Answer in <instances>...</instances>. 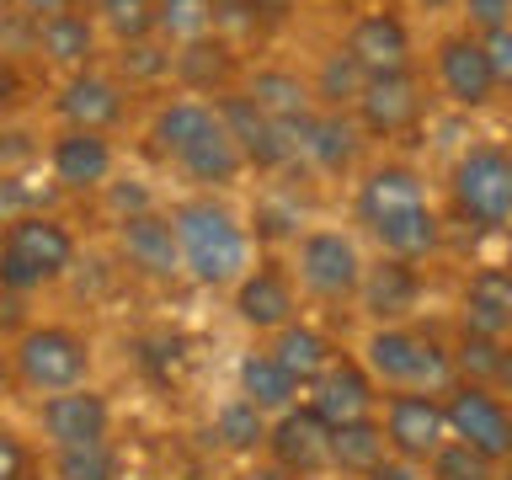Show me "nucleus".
<instances>
[{"label": "nucleus", "mask_w": 512, "mask_h": 480, "mask_svg": "<svg viewBox=\"0 0 512 480\" xmlns=\"http://www.w3.org/2000/svg\"><path fill=\"white\" fill-rule=\"evenodd\" d=\"M171 230L182 267L203 288H230L251 272V235L224 203L214 198H187L171 208Z\"/></svg>", "instance_id": "nucleus-1"}, {"label": "nucleus", "mask_w": 512, "mask_h": 480, "mask_svg": "<svg viewBox=\"0 0 512 480\" xmlns=\"http://www.w3.org/2000/svg\"><path fill=\"white\" fill-rule=\"evenodd\" d=\"M448 203L470 230L507 235L512 230V150L496 139L464 144L448 166Z\"/></svg>", "instance_id": "nucleus-2"}, {"label": "nucleus", "mask_w": 512, "mask_h": 480, "mask_svg": "<svg viewBox=\"0 0 512 480\" xmlns=\"http://www.w3.org/2000/svg\"><path fill=\"white\" fill-rule=\"evenodd\" d=\"M363 368L384 390H416V395H443L454 384V358L443 342H432L416 326H374L363 342Z\"/></svg>", "instance_id": "nucleus-3"}, {"label": "nucleus", "mask_w": 512, "mask_h": 480, "mask_svg": "<svg viewBox=\"0 0 512 480\" xmlns=\"http://www.w3.org/2000/svg\"><path fill=\"white\" fill-rule=\"evenodd\" d=\"M70 262H75V235L64 219L22 214L0 235V288H11V294H27V288L64 278Z\"/></svg>", "instance_id": "nucleus-4"}, {"label": "nucleus", "mask_w": 512, "mask_h": 480, "mask_svg": "<svg viewBox=\"0 0 512 480\" xmlns=\"http://www.w3.org/2000/svg\"><path fill=\"white\" fill-rule=\"evenodd\" d=\"M443 416L454 443H464L486 464H512V406L496 390L454 379L443 390Z\"/></svg>", "instance_id": "nucleus-5"}, {"label": "nucleus", "mask_w": 512, "mask_h": 480, "mask_svg": "<svg viewBox=\"0 0 512 480\" xmlns=\"http://www.w3.org/2000/svg\"><path fill=\"white\" fill-rule=\"evenodd\" d=\"M86 368H91V347L70 326H27L22 342H16V379L38 395L86 384Z\"/></svg>", "instance_id": "nucleus-6"}, {"label": "nucleus", "mask_w": 512, "mask_h": 480, "mask_svg": "<svg viewBox=\"0 0 512 480\" xmlns=\"http://www.w3.org/2000/svg\"><path fill=\"white\" fill-rule=\"evenodd\" d=\"M432 86H438L443 102H454L459 112H480L496 102V75H491V59L480 48L475 32H443L432 43Z\"/></svg>", "instance_id": "nucleus-7"}, {"label": "nucleus", "mask_w": 512, "mask_h": 480, "mask_svg": "<svg viewBox=\"0 0 512 480\" xmlns=\"http://www.w3.org/2000/svg\"><path fill=\"white\" fill-rule=\"evenodd\" d=\"M427 118V86L416 70H395V75H368L358 102H352V123L374 139H400Z\"/></svg>", "instance_id": "nucleus-8"}, {"label": "nucleus", "mask_w": 512, "mask_h": 480, "mask_svg": "<svg viewBox=\"0 0 512 480\" xmlns=\"http://www.w3.org/2000/svg\"><path fill=\"white\" fill-rule=\"evenodd\" d=\"M384 443H390L395 459L411 464H432L448 438V416H443V395H416V390H395L384 400Z\"/></svg>", "instance_id": "nucleus-9"}, {"label": "nucleus", "mask_w": 512, "mask_h": 480, "mask_svg": "<svg viewBox=\"0 0 512 480\" xmlns=\"http://www.w3.org/2000/svg\"><path fill=\"white\" fill-rule=\"evenodd\" d=\"M299 283L326 304H342V299L358 294L363 256H358V246H352V235H342V230L299 235Z\"/></svg>", "instance_id": "nucleus-10"}, {"label": "nucleus", "mask_w": 512, "mask_h": 480, "mask_svg": "<svg viewBox=\"0 0 512 480\" xmlns=\"http://www.w3.org/2000/svg\"><path fill=\"white\" fill-rule=\"evenodd\" d=\"M214 118H219L224 134L235 139V150H240V160H246V166H256V171H283L288 160H294V144L283 139V128L272 123V118H262V112L246 102V91H224L219 107H214Z\"/></svg>", "instance_id": "nucleus-11"}, {"label": "nucleus", "mask_w": 512, "mask_h": 480, "mask_svg": "<svg viewBox=\"0 0 512 480\" xmlns=\"http://www.w3.org/2000/svg\"><path fill=\"white\" fill-rule=\"evenodd\" d=\"M342 48L352 54L363 75H395V70H416V48H411V27L395 11H363L347 27Z\"/></svg>", "instance_id": "nucleus-12"}, {"label": "nucleus", "mask_w": 512, "mask_h": 480, "mask_svg": "<svg viewBox=\"0 0 512 480\" xmlns=\"http://www.w3.org/2000/svg\"><path fill=\"white\" fill-rule=\"evenodd\" d=\"M422 203H432L427 198V176L416 166H406V160H384V166L363 171L358 198H352V214H358L363 230H374V224L406 214V208H422Z\"/></svg>", "instance_id": "nucleus-13"}, {"label": "nucleus", "mask_w": 512, "mask_h": 480, "mask_svg": "<svg viewBox=\"0 0 512 480\" xmlns=\"http://www.w3.org/2000/svg\"><path fill=\"white\" fill-rule=\"evenodd\" d=\"M272 464H283L288 475H320L331 470V422H320L310 406H288L278 422L267 427Z\"/></svg>", "instance_id": "nucleus-14"}, {"label": "nucleus", "mask_w": 512, "mask_h": 480, "mask_svg": "<svg viewBox=\"0 0 512 480\" xmlns=\"http://www.w3.org/2000/svg\"><path fill=\"white\" fill-rule=\"evenodd\" d=\"M118 246H123V262L134 272H144V278H155V283H171L176 272H182V251H176L171 214L144 208V214L118 219Z\"/></svg>", "instance_id": "nucleus-15"}, {"label": "nucleus", "mask_w": 512, "mask_h": 480, "mask_svg": "<svg viewBox=\"0 0 512 480\" xmlns=\"http://www.w3.org/2000/svg\"><path fill=\"white\" fill-rule=\"evenodd\" d=\"M459 331L507 342L512 331V267H475L459 294Z\"/></svg>", "instance_id": "nucleus-16"}, {"label": "nucleus", "mask_w": 512, "mask_h": 480, "mask_svg": "<svg viewBox=\"0 0 512 480\" xmlns=\"http://www.w3.org/2000/svg\"><path fill=\"white\" fill-rule=\"evenodd\" d=\"M59 118L70 123V128H86V134H112V128L123 123V112H128V102H123V86L112 75H102V70H80V75H70L59 86Z\"/></svg>", "instance_id": "nucleus-17"}, {"label": "nucleus", "mask_w": 512, "mask_h": 480, "mask_svg": "<svg viewBox=\"0 0 512 480\" xmlns=\"http://www.w3.org/2000/svg\"><path fill=\"white\" fill-rule=\"evenodd\" d=\"M112 427V406L86 384L59 390L43 400V432L54 438V448H86V443H107Z\"/></svg>", "instance_id": "nucleus-18"}, {"label": "nucleus", "mask_w": 512, "mask_h": 480, "mask_svg": "<svg viewBox=\"0 0 512 480\" xmlns=\"http://www.w3.org/2000/svg\"><path fill=\"white\" fill-rule=\"evenodd\" d=\"M246 102L262 112V118L278 123L288 144H299L304 123H310V112H315L310 80H299L294 70H283V64H267V70H256L246 80Z\"/></svg>", "instance_id": "nucleus-19"}, {"label": "nucleus", "mask_w": 512, "mask_h": 480, "mask_svg": "<svg viewBox=\"0 0 512 480\" xmlns=\"http://www.w3.org/2000/svg\"><path fill=\"white\" fill-rule=\"evenodd\" d=\"M112 166H118V155H112L107 134H86V128H64V134L54 139V150H48V171H54V182L64 192L107 187Z\"/></svg>", "instance_id": "nucleus-20"}, {"label": "nucleus", "mask_w": 512, "mask_h": 480, "mask_svg": "<svg viewBox=\"0 0 512 480\" xmlns=\"http://www.w3.org/2000/svg\"><path fill=\"white\" fill-rule=\"evenodd\" d=\"M358 299L379 326H406L416 304H422V272L411 262H395V256H379L374 267H363Z\"/></svg>", "instance_id": "nucleus-21"}, {"label": "nucleus", "mask_w": 512, "mask_h": 480, "mask_svg": "<svg viewBox=\"0 0 512 480\" xmlns=\"http://www.w3.org/2000/svg\"><path fill=\"white\" fill-rule=\"evenodd\" d=\"M310 411L331 427L374 416V379H368V368L352 363V358H336L326 374L310 384Z\"/></svg>", "instance_id": "nucleus-22"}, {"label": "nucleus", "mask_w": 512, "mask_h": 480, "mask_svg": "<svg viewBox=\"0 0 512 480\" xmlns=\"http://www.w3.org/2000/svg\"><path fill=\"white\" fill-rule=\"evenodd\" d=\"M358 150H363V128L352 123V112H326V107L310 112V123H304V134L294 144V155H304L315 171H326V176L352 171Z\"/></svg>", "instance_id": "nucleus-23"}, {"label": "nucleus", "mask_w": 512, "mask_h": 480, "mask_svg": "<svg viewBox=\"0 0 512 480\" xmlns=\"http://www.w3.org/2000/svg\"><path fill=\"white\" fill-rule=\"evenodd\" d=\"M299 299H294V283L288 272L278 267H251L246 278L235 283V315L246 320L251 331H283L294 320Z\"/></svg>", "instance_id": "nucleus-24"}, {"label": "nucleus", "mask_w": 512, "mask_h": 480, "mask_svg": "<svg viewBox=\"0 0 512 480\" xmlns=\"http://www.w3.org/2000/svg\"><path fill=\"white\" fill-rule=\"evenodd\" d=\"M32 43H38V54L48 64L80 75V70H91V54H96V22L80 11L43 16V22H32Z\"/></svg>", "instance_id": "nucleus-25"}, {"label": "nucleus", "mask_w": 512, "mask_h": 480, "mask_svg": "<svg viewBox=\"0 0 512 480\" xmlns=\"http://www.w3.org/2000/svg\"><path fill=\"white\" fill-rule=\"evenodd\" d=\"M267 352L278 358V368L299 384V390H310V384L336 363V352H331V342H326V331L299 326V320H288V326L278 331V342H272Z\"/></svg>", "instance_id": "nucleus-26"}, {"label": "nucleus", "mask_w": 512, "mask_h": 480, "mask_svg": "<svg viewBox=\"0 0 512 480\" xmlns=\"http://www.w3.org/2000/svg\"><path fill=\"white\" fill-rule=\"evenodd\" d=\"M176 166H182L198 187H230L240 171H246V160H240V150H235V139L224 134V128L214 123L208 134H198L187 144L182 155H176Z\"/></svg>", "instance_id": "nucleus-27"}, {"label": "nucleus", "mask_w": 512, "mask_h": 480, "mask_svg": "<svg viewBox=\"0 0 512 480\" xmlns=\"http://www.w3.org/2000/svg\"><path fill=\"white\" fill-rule=\"evenodd\" d=\"M294 395H299V384L283 374L272 352H246V358H240V400H251L262 416L267 411L283 416L288 406H294Z\"/></svg>", "instance_id": "nucleus-28"}, {"label": "nucleus", "mask_w": 512, "mask_h": 480, "mask_svg": "<svg viewBox=\"0 0 512 480\" xmlns=\"http://www.w3.org/2000/svg\"><path fill=\"white\" fill-rule=\"evenodd\" d=\"M219 118H214V107L208 102H198V96H176V102H166L155 112V123H150V139H155V150L160 155H182L192 139L198 134H208V128H214Z\"/></svg>", "instance_id": "nucleus-29"}, {"label": "nucleus", "mask_w": 512, "mask_h": 480, "mask_svg": "<svg viewBox=\"0 0 512 480\" xmlns=\"http://www.w3.org/2000/svg\"><path fill=\"white\" fill-rule=\"evenodd\" d=\"M384 459H390V443H384V427L374 422V416L331 427V470L368 475V470H374V464H384Z\"/></svg>", "instance_id": "nucleus-30"}, {"label": "nucleus", "mask_w": 512, "mask_h": 480, "mask_svg": "<svg viewBox=\"0 0 512 480\" xmlns=\"http://www.w3.org/2000/svg\"><path fill=\"white\" fill-rule=\"evenodd\" d=\"M363 70L352 64V54L342 43L331 48V54H320V70L310 80V96H315V107H326V112H352V102H358V91H363Z\"/></svg>", "instance_id": "nucleus-31"}, {"label": "nucleus", "mask_w": 512, "mask_h": 480, "mask_svg": "<svg viewBox=\"0 0 512 480\" xmlns=\"http://www.w3.org/2000/svg\"><path fill=\"white\" fill-rule=\"evenodd\" d=\"M155 38L166 48L214 38V0H155Z\"/></svg>", "instance_id": "nucleus-32"}, {"label": "nucleus", "mask_w": 512, "mask_h": 480, "mask_svg": "<svg viewBox=\"0 0 512 480\" xmlns=\"http://www.w3.org/2000/svg\"><path fill=\"white\" fill-rule=\"evenodd\" d=\"M171 75H182L192 91H214L230 80V43H187V48H176V59H171Z\"/></svg>", "instance_id": "nucleus-33"}, {"label": "nucleus", "mask_w": 512, "mask_h": 480, "mask_svg": "<svg viewBox=\"0 0 512 480\" xmlns=\"http://www.w3.org/2000/svg\"><path fill=\"white\" fill-rule=\"evenodd\" d=\"M214 438L219 448H230V454H256V448L267 443V416L251 406V400H230V406H219L214 416Z\"/></svg>", "instance_id": "nucleus-34"}, {"label": "nucleus", "mask_w": 512, "mask_h": 480, "mask_svg": "<svg viewBox=\"0 0 512 480\" xmlns=\"http://www.w3.org/2000/svg\"><path fill=\"white\" fill-rule=\"evenodd\" d=\"M96 22H102L118 43L150 38L155 32V0H96Z\"/></svg>", "instance_id": "nucleus-35"}, {"label": "nucleus", "mask_w": 512, "mask_h": 480, "mask_svg": "<svg viewBox=\"0 0 512 480\" xmlns=\"http://www.w3.org/2000/svg\"><path fill=\"white\" fill-rule=\"evenodd\" d=\"M54 475H59V480H118V454H112V443L59 448Z\"/></svg>", "instance_id": "nucleus-36"}, {"label": "nucleus", "mask_w": 512, "mask_h": 480, "mask_svg": "<svg viewBox=\"0 0 512 480\" xmlns=\"http://www.w3.org/2000/svg\"><path fill=\"white\" fill-rule=\"evenodd\" d=\"M171 48L155 38H134V43H123V54H118V70L128 75V80H139V86H150V80H166L171 75Z\"/></svg>", "instance_id": "nucleus-37"}, {"label": "nucleus", "mask_w": 512, "mask_h": 480, "mask_svg": "<svg viewBox=\"0 0 512 480\" xmlns=\"http://www.w3.org/2000/svg\"><path fill=\"white\" fill-rule=\"evenodd\" d=\"M432 480H496V464H486L480 454H470L464 443H443L427 464Z\"/></svg>", "instance_id": "nucleus-38"}, {"label": "nucleus", "mask_w": 512, "mask_h": 480, "mask_svg": "<svg viewBox=\"0 0 512 480\" xmlns=\"http://www.w3.org/2000/svg\"><path fill=\"white\" fill-rule=\"evenodd\" d=\"M251 32H262V22H256L251 0H214V38H251Z\"/></svg>", "instance_id": "nucleus-39"}, {"label": "nucleus", "mask_w": 512, "mask_h": 480, "mask_svg": "<svg viewBox=\"0 0 512 480\" xmlns=\"http://www.w3.org/2000/svg\"><path fill=\"white\" fill-rule=\"evenodd\" d=\"M459 11H464V32H475V38L512 27V0H459Z\"/></svg>", "instance_id": "nucleus-40"}, {"label": "nucleus", "mask_w": 512, "mask_h": 480, "mask_svg": "<svg viewBox=\"0 0 512 480\" xmlns=\"http://www.w3.org/2000/svg\"><path fill=\"white\" fill-rule=\"evenodd\" d=\"M480 48H486V59H491L496 86L512 91V27H502V32H486V38H480Z\"/></svg>", "instance_id": "nucleus-41"}, {"label": "nucleus", "mask_w": 512, "mask_h": 480, "mask_svg": "<svg viewBox=\"0 0 512 480\" xmlns=\"http://www.w3.org/2000/svg\"><path fill=\"white\" fill-rule=\"evenodd\" d=\"M32 475V454L11 427H0V480H27Z\"/></svg>", "instance_id": "nucleus-42"}, {"label": "nucleus", "mask_w": 512, "mask_h": 480, "mask_svg": "<svg viewBox=\"0 0 512 480\" xmlns=\"http://www.w3.org/2000/svg\"><path fill=\"white\" fill-rule=\"evenodd\" d=\"M32 203H38V198H32V187L22 182V176H0V224H11L22 214H38Z\"/></svg>", "instance_id": "nucleus-43"}, {"label": "nucleus", "mask_w": 512, "mask_h": 480, "mask_svg": "<svg viewBox=\"0 0 512 480\" xmlns=\"http://www.w3.org/2000/svg\"><path fill=\"white\" fill-rule=\"evenodd\" d=\"M107 198H112V208L128 219V214H144L150 208V192H144L139 182H107Z\"/></svg>", "instance_id": "nucleus-44"}, {"label": "nucleus", "mask_w": 512, "mask_h": 480, "mask_svg": "<svg viewBox=\"0 0 512 480\" xmlns=\"http://www.w3.org/2000/svg\"><path fill=\"white\" fill-rule=\"evenodd\" d=\"M416 470H422V464H411V459H384V464H374V470H368L363 480H416Z\"/></svg>", "instance_id": "nucleus-45"}, {"label": "nucleus", "mask_w": 512, "mask_h": 480, "mask_svg": "<svg viewBox=\"0 0 512 480\" xmlns=\"http://www.w3.org/2000/svg\"><path fill=\"white\" fill-rule=\"evenodd\" d=\"M294 6L299 0H251V11H256V22H288V16H294Z\"/></svg>", "instance_id": "nucleus-46"}, {"label": "nucleus", "mask_w": 512, "mask_h": 480, "mask_svg": "<svg viewBox=\"0 0 512 480\" xmlns=\"http://www.w3.org/2000/svg\"><path fill=\"white\" fill-rule=\"evenodd\" d=\"M16 6H22L32 22H43V16H59V11H70L75 0H16Z\"/></svg>", "instance_id": "nucleus-47"}, {"label": "nucleus", "mask_w": 512, "mask_h": 480, "mask_svg": "<svg viewBox=\"0 0 512 480\" xmlns=\"http://www.w3.org/2000/svg\"><path fill=\"white\" fill-rule=\"evenodd\" d=\"M16 86H22V80H16V64H11V59H0V107H11V102H16Z\"/></svg>", "instance_id": "nucleus-48"}, {"label": "nucleus", "mask_w": 512, "mask_h": 480, "mask_svg": "<svg viewBox=\"0 0 512 480\" xmlns=\"http://www.w3.org/2000/svg\"><path fill=\"white\" fill-rule=\"evenodd\" d=\"M235 480H299V475H288L283 464H251V470H240Z\"/></svg>", "instance_id": "nucleus-49"}, {"label": "nucleus", "mask_w": 512, "mask_h": 480, "mask_svg": "<svg viewBox=\"0 0 512 480\" xmlns=\"http://www.w3.org/2000/svg\"><path fill=\"white\" fill-rule=\"evenodd\" d=\"M16 320H22V294L0 288V326H16Z\"/></svg>", "instance_id": "nucleus-50"}, {"label": "nucleus", "mask_w": 512, "mask_h": 480, "mask_svg": "<svg viewBox=\"0 0 512 480\" xmlns=\"http://www.w3.org/2000/svg\"><path fill=\"white\" fill-rule=\"evenodd\" d=\"M416 6H422L427 16H443V11H454V6H459V0H416Z\"/></svg>", "instance_id": "nucleus-51"}, {"label": "nucleus", "mask_w": 512, "mask_h": 480, "mask_svg": "<svg viewBox=\"0 0 512 480\" xmlns=\"http://www.w3.org/2000/svg\"><path fill=\"white\" fill-rule=\"evenodd\" d=\"M6 390H11V363L0 358V395H6Z\"/></svg>", "instance_id": "nucleus-52"}, {"label": "nucleus", "mask_w": 512, "mask_h": 480, "mask_svg": "<svg viewBox=\"0 0 512 480\" xmlns=\"http://www.w3.org/2000/svg\"><path fill=\"white\" fill-rule=\"evenodd\" d=\"M0 6H6V0H0Z\"/></svg>", "instance_id": "nucleus-53"}, {"label": "nucleus", "mask_w": 512, "mask_h": 480, "mask_svg": "<svg viewBox=\"0 0 512 480\" xmlns=\"http://www.w3.org/2000/svg\"><path fill=\"white\" fill-rule=\"evenodd\" d=\"M507 96H512V91H507Z\"/></svg>", "instance_id": "nucleus-54"}]
</instances>
